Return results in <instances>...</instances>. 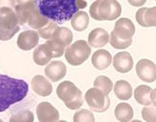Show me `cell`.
I'll list each match as a JSON object with an SVG mask.
<instances>
[{
    "mask_svg": "<svg viewBox=\"0 0 156 122\" xmlns=\"http://www.w3.org/2000/svg\"><path fill=\"white\" fill-rule=\"evenodd\" d=\"M156 8H142L136 13V19L139 25L143 27H153L156 25Z\"/></svg>",
    "mask_w": 156,
    "mask_h": 122,
    "instance_id": "2e32d148",
    "label": "cell"
},
{
    "mask_svg": "<svg viewBox=\"0 0 156 122\" xmlns=\"http://www.w3.org/2000/svg\"><path fill=\"white\" fill-rule=\"evenodd\" d=\"M57 122H67V121H66V120H60V121H59V120H58Z\"/></svg>",
    "mask_w": 156,
    "mask_h": 122,
    "instance_id": "836d02e7",
    "label": "cell"
},
{
    "mask_svg": "<svg viewBox=\"0 0 156 122\" xmlns=\"http://www.w3.org/2000/svg\"><path fill=\"white\" fill-rule=\"evenodd\" d=\"M142 117L147 122H156L155 118V106L144 107L142 109Z\"/></svg>",
    "mask_w": 156,
    "mask_h": 122,
    "instance_id": "4dcf8cb0",
    "label": "cell"
},
{
    "mask_svg": "<svg viewBox=\"0 0 156 122\" xmlns=\"http://www.w3.org/2000/svg\"><path fill=\"white\" fill-rule=\"evenodd\" d=\"M112 56L106 49H98L92 56V63L97 70H105L111 64Z\"/></svg>",
    "mask_w": 156,
    "mask_h": 122,
    "instance_id": "ac0fdd59",
    "label": "cell"
},
{
    "mask_svg": "<svg viewBox=\"0 0 156 122\" xmlns=\"http://www.w3.org/2000/svg\"><path fill=\"white\" fill-rule=\"evenodd\" d=\"M57 96L65 103L66 106L71 110H76L82 105L83 97L81 90L71 81H64L56 90Z\"/></svg>",
    "mask_w": 156,
    "mask_h": 122,
    "instance_id": "5b68a950",
    "label": "cell"
},
{
    "mask_svg": "<svg viewBox=\"0 0 156 122\" xmlns=\"http://www.w3.org/2000/svg\"><path fill=\"white\" fill-rule=\"evenodd\" d=\"M85 100L91 109L98 113L107 111L110 105V100L108 94L95 88L87 90L85 93Z\"/></svg>",
    "mask_w": 156,
    "mask_h": 122,
    "instance_id": "ba28073f",
    "label": "cell"
},
{
    "mask_svg": "<svg viewBox=\"0 0 156 122\" xmlns=\"http://www.w3.org/2000/svg\"><path fill=\"white\" fill-rule=\"evenodd\" d=\"M91 51V47L85 40H78L66 48L65 53L66 60L71 65H80L88 60Z\"/></svg>",
    "mask_w": 156,
    "mask_h": 122,
    "instance_id": "52a82bcc",
    "label": "cell"
},
{
    "mask_svg": "<svg viewBox=\"0 0 156 122\" xmlns=\"http://www.w3.org/2000/svg\"><path fill=\"white\" fill-rule=\"evenodd\" d=\"M136 70L138 77L148 83H151L156 79L155 63L148 59H141L137 62Z\"/></svg>",
    "mask_w": 156,
    "mask_h": 122,
    "instance_id": "30bf717a",
    "label": "cell"
},
{
    "mask_svg": "<svg viewBox=\"0 0 156 122\" xmlns=\"http://www.w3.org/2000/svg\"><path fill=\"white\" fill-rule=\"evenodd\" d=\"M135 32L136 28L133 22L128 18H121L115 22L114 29L111 33L124 41H133Z\"/></svg>",
    "mask_w": 156,
    "mask_h": 122,
    "instance_id": "9c48e42d",
    "label": "cell"
},
{
    "mask_svg": "<svg viewBox=\"0 0 156 122\" xmlns=\"http://www.w3.org/2000/svg\"><path fill=\"white\" fill-rule=\"evenodd\" d=\"M37 116L39 122H57L60 117L58 110L48 102H42L37 106Z\"/></svg>",
    "mask_w": 156,
    "mask_h": 122,
    "instance_id": "8fae6325",
    "label": "cell"
},
{
    "mask_svg": "<svg viewBox=\"0 0 156 122\" xmlns=\"http://www.w3.org/2000/svg\"><path fill=\"white\" fill-rule=\"evenodd\" d=\"M36 4L42 16L58 24L71 20L80 9L87 6L82 0H39Z\"/></svg>",
    "mask_w": 156,
    "mask_h": 122,
    "instance_id": "6da1fadb",
    "label": "cell"
},
{
    "mask_svg": "<svg viewBox=\"0 0 156 122\" xmlns=\"http://www.w3.org/2000/svg\"><path fill=\"white\" fill-rule=\"evenodd\" d=\"M90 18L85 11H78L71 19V25L74 30L82 32L88 27Z\"/></svg>",
    "mask_w": 156,
    "mask_h": 122,
    "instance_id": "d4e9b609",
    "label": "cell"
},
{
    "mask_svg": "<svg viewBox=\"0 0 156 122\" xmlns=\"http://www.w3.org/2000/svg\"><path fill=\"white\" fill-rule=\"evenodd\" d=\"M74 122H95L94 114L87 109H80L77 111L73 117Z\"/></svg>",
    "mask_w": 156,
    "mask_h": 122,
    "instance_id": "83f0119b",
    "label": "cell"
},
{
    "mask_svg": "<svg viewBox=\"0 0 156 122\" xmlns=\"http://www.w3.org/2000/svg\"><path fill=\"white\" fill-rule=\"evenodd\" d=\"M114 92L118 99L122 101L129 100L132 97V86L125 80H119L114 85Z\"/></svg>",
    "mask_w": 156,
    "mask_h": 122,
    "instance_id": "7402d4cb",
    "label": "cell"
},
{
    "mask_svg": "<svg viewBox=\"0 0 156 122\" xmlns=\"http://www.w3.org/2000/svg\"><path fill=\"white\" fill-rule=\"evenodd\" d=\"M9 122H34V114L28 109H23L9 117Z\"/></svg>",
    "mask_w": 156,
    "mask_h": 122,
    "instance_id": "4316f807",
    "label": "cell"
},
{
    "mask_svg": "<svg viewBox=\"0 0 156 122\" xmlns=\"http://www.w3.org/2000/svg\"><path fill=\"white\" fill-rule=\"evenodd\" d=\"M52 58V51L47 43L39 45L33 52V60L37 65H46Z\"/></svg>",
    "mask_w": 156,
    "mask_h": 122,
    "instance_id": "d6986e66",
    "label": "cell"
},
{
    "mask_svg": "<svg viewBox=\"0 0 156 122\" xmlns=\"http://www.w3.org/2000/svg\"><path fill=\"white\" fill-rule=\"evenodd\" d=\"M0 122H4V121H3V120H2L1 118H0Z\"/></svg>",
    "mask_w": 156,
    "mask_h": 122,
    "instance_id": "e575fe53",
    "label": "cell"
},
{
    "mask_svg": "<svg viewBox=\"0 0 156 122\" xmlns=\"http://www.w3.org/2000/svg\"><path fill=\"white\" fill-rule=\"evenodd\" d=\"M28 92V84L23 79L0 74V112H4L10 105L23 101Z\"/></svg>",
    "mask_w": 156,
    "mask_h": 122,
    "instance_id": "7a4b0ae2",
    "label": "cell"
},
{
    "mask_svg": "<svg viewBox=\"0 0 156 122\" xmlns=\"http://www.w3.org/2000/svg\"><path fill=\"white\" fill-rule=\"evenodd\" d=\"M73 40V34L68 29L67 27H58L53 33L51 39L47 40L46 43L51 47L52 51V57L57 58L61 57L65 49L72 43Z\"/></svg>",
    "mask_w": 156,
    "mask_h": 122,
    "instance_id": "8992f818",
    "label": "cell"
},
{
    "mask_svg": "<svg viewBox=\"0 0 156 122\" xmlns=\"http://www.w3.org/2000/svg\"><path fill=\"white\" fill-rule=\"evenodd\" d=\"M20 30L16 13L11 8H0V40L8 41Z\"/></svg>",
    "mask_w": 156,
    "mask_h": 122,
    "instance_id": "277c9868",
    "label": "cell"
},
{
    "mask_svg": "<svg viewBox=\"0 0 156 122\" xmlns=\"http://www.w3.org/2000/svg\"><path fill=\"white\" fill-rule=\"evenodd\" d=\"M45 75L52 82H57L66 76V66L61 61H53L45 68Z\"/></svg>",
    "mask_w": 156,
    "mask_h": 122,
    "instance_id": "5bb4252c",
    "label": "cell"
},
{
    "mask_svg": "<svg viewBox=\"0 0 156 122\" xmlns=\"http://www.w3.org/2000/svg\"><path fill=\"white\" fill-rule=\"evenodd\" d=\"M27 22H28V25L32 27V28L39 30L41 28H43L44 26H46L50 22H49V20H47L45 17H43L40 14L37 8V4H36V7L32 9V11L30 13Z\"/></svg>",
    "mask_w": 156,
    "mask_h": 122,
    "instance_id": "cb8c5ba5",
    "label": "cell"
},
{
    "mask_svg": "<svg viewBox=\"0 0 156 122\" xmlns=\"http://www.w3.org/2000/svg\"><path fill=\"white\" fill-rule=\"evenodd\" d=\"M109 41V34L103 28H95L88 36V44L93 48H103Z\"/></svg>",
    "mask_w": 156,
    "mask_h": 122,
    "instance_id": "e0dca14e",
    "label": "cell"
},
{
    "mask_svg": "<svg viewBox=\"0 0 156 122\" xmlns=\"http://www.w3.org/2000/svg\"><path fill=\"white\" fill-rule=\"evenodd\" d=\"M58 25L57 23H55V22H50L46 26H44L43 28H41L38 30L37 34L38 36H40L42 38H44V39H51L53 33L55 32V30L58 28Z\"/></svg>",
    "mask_w": 156,
    "mask_h": 122,
    "instance_id": "f1b7e54d",
    "label": "cell"
},
{
    "mask_svg": "<svg viewBox=\"0 0 156 122\" xmlns=\"http://www.w3.org/2000/svg\"><path fill=\"white\" fill-rule=\"evenodd\" d=\"M114 115L120 122H129L134 117V110L132 106L127 103H121L117 104Z\"/></svg>",
    "mask_w": 156,
    "mask_h": 122,
    "instance_id": "44dd1931",
    "label": "cell"
},
{
    "mask_svg": "<svg viewBox=\"0 0 156 122\" xmlns=\"http://www.w3.org/2000/svg\"><path fill=\"white\" fill-rule=\"evenodd\" d=\"M39 41V36L36 31L27 30L22 32L17 39V45L23 50H31Z\"/></svg>",
    "mask_w": 156,
    "mask_h": 122,
    "instance_id": "4fadbf2b",
    "label": "cell"
},
{
    "mask_svg": "<svg viewBox=\"0 0 156 122\" xmlns=\"http://www.w3.org/2000/svg\"><path fill=\"white\" fill-rule=\"evenodd\" d=\"M36 7V1H26V2H19L14 7V11L16 13L18 18L19 25H23L27 22L28 18L32 11V9Z\"/></svg>",
    "mask_w": 156,
    "mask_h": 122,
    "instance_id": "ffe728a7",
    "label": "cell"
},
{
    "mask_svg": "<svg viewBox=\"0 0 156 122\" xmlns=\"http://www.w3.org/2000/svg\"><path fill=\"white\" fill-rule=\"evenodd\" d=\"M122 13V6L116 0H99L90 7V15L96 21H114Z\"/></svg>",
    "mask_w": 156,
    "mask_h": 122,
    "instance_id": "3957f363",
    "label": "cell"
},
{
    "mask_svg": "<svg viewBox=\"0 0 156 122\" xmlns=\"http://www.w3.org/2000/svg\"><path fill=\"white\" fill-rule=\"evenodd\" d=\"M109 42H110V45L113 48H114V49H127L128 47H130L132 45V43H133V41H124V40H122V39L116 37L112 33L110 34Z\"/></svg>",
    "mask_w": 156,
    "mask_h": 122,
    "instance_id": "f546056e",
    "label": "cell"
},
{
    "mask_svg": "<svg viewBox=\"0 0 156 122\" xmlns=\"http://www.w3.org/2000/svg\"><path fill=\"white\" fill-rule=\"evenodd\" d=\"M152 89L147 85H139L136 88L134 91V95L136 101L139 103L145 106H149L151 104V92Z\"/></svg>",
    "mask_w": 156,
    "mask_h": 122,
    "instance_id": "603a6c76",
    "label": "cell"
},
{
    "mask_svg": "<svg viewBox=\"0 0 156 122\" xmlns=\"http://www.w3.org/2000/svg\"><path fill=\"white\" fill-rule=\"evenodd\" d=\"M130 122H142V121H140V120H137V119H135V120H132Z\"/></svg>",
    "mask_w": 156,
    "mask_h": 122,
    "instance_id": "d6a6232c",
    "label": "cell"
},
{
    "mask_svg": "<svg viewBox=\"0 0 156 122\" xmlns=\"http://www.w3.org/2000/svg\"><path fill=\"white\" fill-rule=\"evenodd\" d=\"M113 66L117 72L119 73H128L132 70L133 65H134V62H133V58L130 55V53L126 52V51H122V52H119L113 58Z\"/></svg>",
    "mask_w": 156,
    "mask_h": 122,
    "instance_id": "7c38bea8",
    "label": "cell"
},
{
    "mask_svg": "<svg viewBox=\"0 0 156 122\" xmlns=\"http://www.w3.org/2000/svg\"><path fill=\"white\" fill-rule=\"evenodd\" d=\"M32 90L39 96L47 97L52 92V85L50 81L40 75L35 76L31 80Z\"/></svg>",
    "mask_w": 156,
    "mask_h": 122,
    "instance_id": "9a60e30c",
    "label": "cell"
},
{
    "mask_svg": "<svg viewBox=\"0 0 156 122\" xmlns=\"http://www.w3.org/2000/svg\"><path fill=\"white\" fill-rule=\"evenodd\" d=\"M151 101L152 106H155V89L152 90L151 92Z\"/></svg>",
    "mask_w": 156,
    "mask_h": 122,
    "instance_id": "1f68e13d",
    "label": "cell"
},
{
    "mask_svg": "<svg viewBox=\"0 0 156 122\" xmlns=\"http://www.w3.org/2000/svg\"><path fill=\"white\" fill-rule=\"evenodd\" d=\"M94 86L95 89L100 90L101 91H103L104 93L108 95V93L112 90L113 83H112L111 79H109L108 76H99L95 78L94 82Z\"/></svg>",
    "mask_w": 156,
    "mask_h": 122,
    "instance_id": "484cf974",
    "label": "cell"
}]
</instances>
